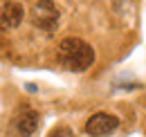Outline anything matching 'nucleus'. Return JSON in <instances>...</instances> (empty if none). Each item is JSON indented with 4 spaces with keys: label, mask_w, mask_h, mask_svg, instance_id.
Wrapping results in <instances>:
<instances>
[{
    "label": "nucleus",
    "mask_w": 146,
    "mask_h": 137,
    "mask_svg": "<svg viewBox=\"0 0 146 137\" xmlns=\"http://www.w3.org/2000/svg\"><path fill=\"white\" fill-rule=\"evenodd\" d=\"M25 16V9L23 5L16 0H7L2 7H0V27L2 29H16Z\"/></svg>",
    "instance_id": "5"
},
{
    "label": "nucleus",
    "mask_w": 146,
    "mask_h": 137,
    "mask_svg": "<svg viewBox=\"0 0 146 137\" xmlns=\"http://www.w3.org/2000/svg\"><path fill=\"white\" fill-rule=\"evenodd\" d=\"M47 137H74V133L68 128V126H56V128L50 130V135H47Z\"/></svg>",
    "instance_id": "6"
},
{
    "label": "nucleus",
    "mask_w": 146,
    "mask_h": 137,
    "mask_svg": "<svg viewBox=\"0 0 146 137\" xmlns=\"http://www.w3.org/2000/svg\"><path fill=\"white\" fill-rule=\"evenodd\" d=\"M14 128H16V133L20 137H32L34 133L38 130V124H40V115H38L34 108H29V106H23L18 112H16V117H14Z\"/></svg>",
    "instance_id": "4"
},
{
    "label": "nucleus",
    "mask_w": 146,
    "mask_h": 137,
    "mask_svg": "<svg viewBox=\"0 0 146 137\" xmlns=\"http://www.w3.org/2000/svg\"><path fill=\"white\" fill-rule=\"evenodd\" d=\"M58 20H61V9L56 7L52 0H38L32 9V23L34 27L52 34L56 27H58Z\"/></svg>",
    "instance_id": "2"
},
{
    "label": "nucleus",
    "mask_w": 146,
    "mask_h": 137,
    "mask_svg": "<svg viewBox=\"0 0 146 137\" xmlns=\"http://www.w3.org/2000/svg\"><path fill=\"white\" fill-rule=\"evenodd\" d=\"M56 61L68 72H86L94 63V50L83 38H63L56 47Z\"/></svg>",
    "instance_id": "1"
},
{
    "label": "nucleus",
    "mask_w": 146,
    "mask_h": 137,
    "mask_svg": "<svg viewBox=\"0 0 146 137\" xmlns=\"http://www.w3.org/2000/svg\"><path fill=\"white\" fill-rule=\"evenodd\" d=\"M119 128V119L110 112H94L90 119L86 121V133L90 137H106L112 135Z\"/></svg>",
    "instance_id": "3"
}]
</instances>
